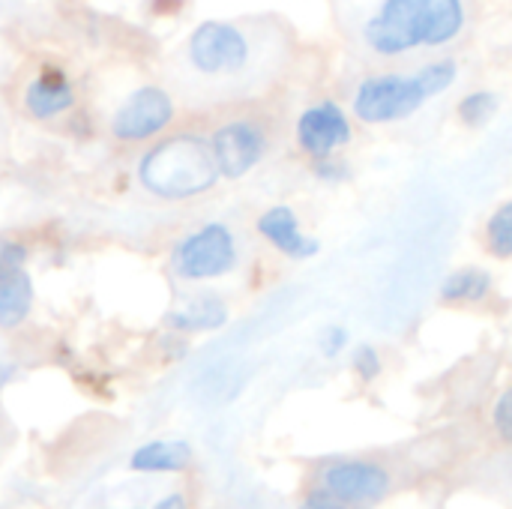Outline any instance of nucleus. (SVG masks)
<instances>
[{
	"label": "nucleus",
	"instance_id": "nucleus-25",
	"mask_svg": "<svg viewBox=\"0 0 512 509\" xmlns=\"http://www.w3.org/2000/svg\"><path fill=\"white\" fill-rule=\"evenodd\" d=\"M153 509H189V507H186V498H183V495H168V498H162V501H159Z\"/></svg>",
	"mask_w": 512,
	"mask_h": 509
},
{
	"label": "nucleus",
	"instance_id": "nucleus-16",
	"mask_svg": "<svg viewBox=\"0 0 512 509\" xmlns=\"http://www.w3.org/2000/svg\"><path fill=\"white\" fill-rule=\"evenodd\" d=\"M486 243L495 258H512V201H504L486 222Z\"/></svg>",
	"mask_w": 512,
	"mask_h": 509
},
{
	"label": "nucleus",
	"instance_id": "nucleus-1",
	"mask_svg": "<svg viewBox=\"0 0 512 509\" xmlns=\"http://www.w3.org/2000/svg\"><path fill=\"white\" fill-rule=\"evenodd\" d=\"M465 27V0H381L366 21V45L381 57L453 42Z\"/></svg>",
	"mask_w": 512,
	"mask_h": 509
},
{
	"label": "nucleus",
	"instance_id": "nucleus-3",
	"mask_svg": "<svg viewBox=\"0 0 512 509\" xmlns=\"http://www.w3.org/2000/svg\"><path fill=\"white\" fill-rule=\"evenodd\" d=\"M423 78L414 75H372L354 93V114L363 123H396L429 102Z\"/></svg>",
	"mask_w": 512,
	"mask_h": 509
},
{
	"label": "nucleus",
	"instance_id": "nucleus-17",
	"mask_svg": "<svg viewBox=\"0 0 512 509\" xmlns=\"http://www.w3.org/2000/svg\"><path fill=\"white\" fill-rule=\"evenodd\" d=\"M495 111H498V96L489 90H474L459 102V120L471 129L486 126L495 117Z\"/></svg>",
	"mask_w": 512,
	"mask_h": 509
},
{
	"label": "nucleus",
	"instance_id": "nucleus-9",
	"mask_svg": "<svg viewBox=\"0 0 512 509\" xmlns=\"http://www.w3.org/2000/svg\"><path fill=\"white\" fill-rule=\"evenodd\" d=\"M351 135H354L351 120H348L345 108L333 99L309 105L297 120V141L312 159L330 156L333 150L345 147L351 141Z\"/></svg>",
	"mask_w": 512,
	"mask_h": 509
},
{
	"label": "nucleus",
	"instance_id": "nucleus-24",
	"mask_svg": "<svg viewBox=\"0 0 512 509\" xmlns=\"http://www.w3.org/2000/svg\"><path fill=\"white\" fill-rule=\"evenodd\" d=\"M27 252L21 243H0V270L3 267H15V264H24Z\"/></svg>",
	"mask_w": 512,
	"mask_h": 509
},
{
	"label": "nucleus",
	"instance_id": "nucleus-13",
	"mask_svg": "<svg viewBox=\"0 0 512 509\" xmlns=\"http://www.w3.org/2000/svg\"><path fill=\"white\" fill-rule=\"evenodd\" d=\"M33 306V282L24 270V264L3 267L0 270V327L12 330L18 327Z\"/></svg>",
	"mask_w": 512,
	"mask_h": 509
},
{
	"label": "nucleus",
	"instance_id": "nucleus-10",
	"mask_svg": "<svg viewBox=\"0 0 512 509\" xmlns=\"http://www.w3.org/2000/svg\"><path fill=\"white\" fill-rule=\"evenodd\" d=\"M258 234L276 252H282L285 258H294V261H309L321 252V243L315 237L303 234L297 213L285 204H276L258 216Z\"/></svg>",
	"mask_w": 512,
	"mask_h": 509
},
{
	"label": "nucleus",
	"instance_id": "nucleus-23",
	"mask_svg": "<svg viewBox=\"0 0 512 509\" xmlns=\"http://www.w3.org/2000/svg\"><path fill=\"white\" fill-rule=\"evenodd\" d=\"M300 509H348L333 492H327L324 486H318V489H312L309 495H306V501H303V507Z\"/></svg>",
	"mask_w": 512,
	"mask_h": 509
},
{
	"label": "nucleus",
	"instance_id": "nucleus-20",
	"mask_svg": "<svg viewBox=\"0 0 512 509\" xmlns=\"http://www.w3.org/2000/svg\"><path fill=\"white\" fill-rule=\"evenodd\" d=\"M345 345H348V330L345 327H339V324H330L324 333H321V354L324 357H339L342 351H345Z\"/></svg>",
	"mask_w": 512,
	"mask_h": 509
},
{
	"label": "nucleus",
	"instance_id": "nucleus-15",
	"mask_svg": "<svg viewBox=\"0 0 512 509\" xmlns=\"http://www.w3.org/2000/svg\"><path fill=\"white\" fill-rule=\"evenodd\" d=\"M489 291H492V276L480 267L453 270L441 282V297L447 303H480L483 297H489Z\"/></svg>",
	"mask_w": 512,
	"mask_h": 509
},
{
	"label": "nucleus",
	"instance_id": "nucleus-19",
	"mask_svg": "<svg viewBox=\"0 0 512 509\" xmlns=\"http://www.w3.org/2000/svg\"><path fill=\"white\" fill-rule=\"evenodd\" d=\"M351 369H354L363 381H375V378L381 375V369H384L378 348H372V345H357L354 354H351Z\"/></svg>",
	"mask_w": 512,
	"mask_h": 509
},
{
	"label": "nucleus",
	"instance_id": "nucleus-18",
	"mask_svg": "<svg viewBox=\"0 0 512 509\" xmlns=\"http://www.w3.org/2000/svg\"><path fill=\"white\" fill-rule=\"evenodd\" d=\"M429 90V96H441L444 90H450L459 78V66L453 60H435V63H426L420 72H417Z\"/></svg>",
	"mask_w": 512,
	"mask_h": 509
},
{
	"label": "nucleus",
	"instance_id": "nucleus-8",
	"mask_svg": "<svg viewBox=\"0 0 512 509\" xmlns=\"http://www.w3.org/2000/svg\"><path fill=\"white\" fill-rule=\"evenodd\" d=\"M321 486L345 507H375L390 492V474L372 462H333L321 474Z\"/></svg>",
	"mask_w": 512,
	"mask_h": 509
},
{
	"label": "nucleus",
	"instance_id": "nucleus-22",
	"mask_svg": "<svg viewBox=\"0 0 512 509\" xmlns=\"http://www.w3.org/2000/svg\"><path fill=\"white\" fill-rule=\"evenodd\" d=\"M495 429H498V435L504 441L512 444V387L498 399V405H495Z\"/></svg>",
	"mask_w": 512,
	"mask_h": 509
},
{
	"label": "nucleus",
	"instance_id": "nucleus-4",
	"mask_svg": "<svg viewBox=\"0 0 512 509\" xmlns=\"http://www.w3.org/2000/svg\"><path fill=\"white\" fill-rule=\"evenodd\" d=\"M186 54H189V63L195 66V72H201L207 78H225V75H237L249 66L252 42L231 21H201L189 36Z\"/></svg>",
	"mask_w": 512,
	"mask_h": 509
},
{
	"label": "nucleus",
	"instance_id": "nucleus-21",
	"mask_svg": "<svg viewBox=\"0 0 512 509\" xmlns=\"http://www.w3.org/2000/svg\"><path fill=\"white\" fill-rule=\"evenodd\" d=\"M315 174H318L321 180H327V183H339V180H345V177H348V165L330 153V156L315 159Z\"/></svg>",
	"mask_w": 512,
	"mask_h": 509
},
{
	"label": "nucleus",
	"instance_id": "nucleus-11",
	"mask_svg": "<svg viewBox=\"0 0 512 509\" xmlns=\"http://www.w3.org/2000/svg\"><path fill=\"white\" fill-rule=\"evenodd\" d=\"M75 102V90L72 81L66 78V72H60L57 66H45L27 87L24 93V108L30 111V117L36 120H51L57 114H63L66 108H72Z\"/></svg>",
	"mask_w": 512,
	"mask_h": 509
},
{
	"label": "nucleus",
	"instance_id": "nucleus-12",
	"mask_svg": "<svg viewBox=\"0 0 512 509\" xmlns=\"http://www.w3.org/2000/svg\"><path fill=\"white\" fill-rule=\"evenodd\" d=\"M165 321H168V327H174L180 333H207V330L225 327L228 306L216 294H198L189 303H183L180 309H174Z\"/></svg>",
	"mask_w": 512,
	"mask_h": 509
},
{
	"label": "nucleus",
	"instance_id": "nucleus-26",
	"mask_svg": "<svg viewBox=\"0 0 512 509\" xmlns=\"http://www.w3.org/2000/svg\"><path fill=\"white\" fill-rule=\"evenodd\" d=\"M12 378H15V366L12 363H0V387L9 384Z\"/></svg>",
	"mask_w": 512,
	"mask_h": 509
},
{
	"label": "nucleus",
	"instance_id": "nucleus-7",
	"mask_svg": "<svg viewBox=\"0 0 512 509\" xmlns=\"http://www.w3.org/2000/svg\"><path fill=\"white\" fill-rule=\"evenodd\" d=\"M171 120H174L171 96L162 87L147 84V87H138L117 108V114L111 120V132L120 141H144V138H153L156 132H162Z\"/></svg>",
	"mask_w": 512,
	"mask_h": 509
},
{
	"label": "nucleus",
	"instance_id": "nucleus-5",
	"mask_svg": "<svg viewBox=\"0 0 512 509\" xmlns=\"http://www.w3.org/2000/svg\"><path fill=\"white\" fill-rule=\"evenodd\" d=\"M237 267V240L228 225L207 222L189 237H183L174 249V270L183 279H219Z\"/></svg>",
	"mask_w": 512,
	"mask_h": 509
},
{
	"label": "nucleus",
	"instance_id": "nucleus-6",
	"mask_svg": "<svg viewBox=\"0 0 512 509\" xmlns=\"http://www.w3.org/2000/svg\"><path fill=\"white\" fill-rule=\"evenodd\" d=\"M219 174L225 180H240L246 177L267 153V132L258 123L249 120H231L222 123L213 138H210Z\"/></svg>",
	"mask_w": 512,
	"mask_h": 509
},
{
	"label": "nucleus",
	"instance_id": "nucleus-14",
	"mask_svg": "<svg viewBox=\"0 0 512 509\" xmlns=\"http://www.w3.org/2000/svg\"><path fill=\"white\" fill-rule=\"evenodd\" d=\"M189 462H192V447L186 441H150L132 453L129 468L144 474H177L186 471Z\"/></svg>",
	"mask_w": 512,
	"mask_h": 509
},
{
	"label": "nucleus",
	"instance_id": "nucleus-2",
	"mask_svg": "<svg viewBox=\"0 0 512 509\" xmlns=\"http://www.w3.org/2000/svg\"><path fill=\"white\" fill-rule=\"evenodd\" d=\"M219 165L210 141L201 135H174L156 144L138 162V180L147 192L165 201L195 198L216 186Z\"/></svg>",
	"mask_w": 512,
	"mask_h": 509
}]
</instances>
